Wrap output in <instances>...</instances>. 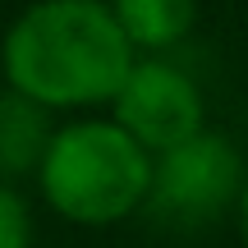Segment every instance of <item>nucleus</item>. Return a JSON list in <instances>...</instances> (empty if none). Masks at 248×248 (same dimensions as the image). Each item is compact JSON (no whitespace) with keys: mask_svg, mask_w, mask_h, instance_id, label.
I'll return each instance as SVG.
<instances>
[{"mask_svg":"<svg viewBox=\"0 0 248 248\" xmlns=\"http://www.w3.org/2000/svg\"><path fill=\"white\" fill-rule=\"evenodd\" d=\"M133 60L106 0H37L0 42L9 92L42 110L110 106Z\"/></svg>","mask_w":248,"mask_h":248,"instance_id":"obj_1","label":"nucleus"},{"mask_svg":"<svg viewBox=\"0 0 248 248\" xmlns=\"http://www.w3.org/2000/svg\"><path fill=\"white\" fill-rule=\"evenodd\" d=\"M46 207L74 225H115L147 202L152 156L115 120H74L51 129L37 161Z\"/></svg>","mask_w":248,"mask_h":248,"instance_id":"obj_2","label":"nucleus"},{"mask_svg":"<svg viewBox=\"0 0 248 248\" xmlns=\"http://www.w3.org/2000/svg\"><path fill=\"white\" fill-rule=\"evenodd\" d=\"M110 120L138 142L147 156L170 152L179 142H188L193 133L207 129V106L198 83L184 69H175L170 60H133L124 74L120 92L110 97Z\"/></svg>","mask_w":248,"mask_h":248,"instance_id":"obj_3","label":"nucleus"},{"mask_svg":"<svg viewBox=\"0 0 248 248\" xmlns=\"http://www.w3.org/2000/svg\"><path fill=\"white\" fill-rule=\"evenodd\" d=\"M244 188V166L230 138L221 133H193L188 142L152 156V188L147 202L166 207L188 221H207V216L225 212Z\"/></svg>","mask_w":248,"mask_h":248,"instance_id":"obj_4","label":"nucleus"},{"mask_svg":"<svg viewBox=\"0 0 248 248\" xmlns=\"http://www.w3.org/2000/svg\"><path fill=\"white\" fill-rule=\"evenodd\" d=\"M106 5H110V18L120 23L124 42L133 46V55L170 51L175 42L188 37L198 18V0H106Z\"/></svg>","mask_w":248,"mask_h":248,"instance_id":"obj_5","label":"nucleus"},{"mask_svg":"<svg viewBox=\"0 0 248 248\" xmlns=\"http://www.w3.org/2000/svg\"><path fill=\"white\" fill-rule=\"evenodd\" d=\"M46 138H51L46 110L32 106V101H23L18 92H5V97H0V175L37 170Z\"/></svg>","mask_w":248,"mask_h":248,"instance_id":"obj_6","label":"nucleus"},{"mask_svg":"<svg viewBox=\"0 0 248 248\" xmlns=\"http://www.w3.org/2000/svg\"><path fill=\"white\" fill-rule=\"evenodd\" d=\"M0 248H32V216L28 202L0 179Z\"/></svg>","mask_w":248,"mask_h":248,"instance_id":"obj_7","label":"nucleus"},{"mask_svg":"<svg viewBox=\"0 0 248 248\" xmlns=\"http://www.w3.org/2000/svg\"><path fill=\"white\" fill-rule=\"evenodd\" d=\"M234 207H239V234H244V244H248V179H244L239 198H234Z\"/></svg>","mask_w":248,"mask_h":248,"instance_id":"obj_8","label":"nucleus"}]
</instances>
